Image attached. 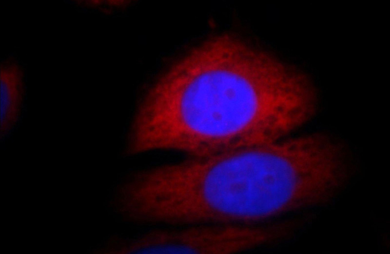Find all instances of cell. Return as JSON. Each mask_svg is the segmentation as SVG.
I'll return each mask as SVG.
<instances>
[{
	"label": "cell",
	"instance_id": "obj_1",
	"mask_svg": "<svg viewBox=\"0 0 390 254\" xmlns=\"http://www.w3.org/2000/svg\"><path fill=\"white\" fill-rule=\"evenodd\" d=\"M304 119L295 72L228 35L193 49L153 90L150 121L157 143L189 157L275 142Z\"/></svg>",
	"mask_w": 390,
	"mask_h": 254
},
{
	"label": "cell",
	"instance_id": "obj_2",
	"mask_svg": "<svg viewBox=\"0 0 390 254\" xmlns=\"http://www.w3.org/2000/svg\"><path fill=\"white\" fill-rule=\"evenodd\" d=\"M179 225H252L322 204L328 191L322 151L307 135L172 163L165 183Z\"/></svg>",
	"mask_w": 390,
	"mask_h": 254
},
{
	"label": "cell",
	"instance_id": "obj_3",
	"mask_svg": "<svg viewBox=\"0 0 390 254\" xmlns=\"http://www.w3.org/2000/svg\"><path fill=\"white\" fill-rule=\"evenodd\" d=\"M22 73L11 61L1 65L0 138L4 137L17 123L23 95Z\"/></svg>",
	"mask_w": 390,
	"mask_h": 254
}]
</instances>
